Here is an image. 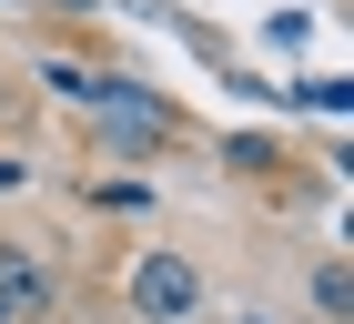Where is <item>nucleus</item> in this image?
I'll return each mask as SVG.
<instances>
[{
  "label": "nucleus",
  "instance_id": "nucleus-2",
  "mask_svg": "<svg viewBox=\"0 0 354 324\" xmlns=\"http://www.w3.org/2000/svg\"><path fill=\"white\" fill-rule=\"evenodd\" d=\"M91 111H102V132L122 142V152H162L172 142V111L142 91V81H91Z\"/></svg>",
  "mask_w": 354,
  "mask_h": 324
},
{
  "label": "nucleus",
  "instance_id": "nucleus-3",
  "mask_svg": "<svg viewBox=\"0 0 354 324\" xmlns=\"http://www.w3.org/2000/svg\"><path fill=\"white\" fill-rule=\"evenodd\" d=\"M51 314V264L30 243H0V324H41Z\"/></svg>",
  "mask_w": 354,
  "mask_h": 324
},
{
  "label": "nucleus",
  "instance_id": "nucleus-4",
  "mask_svg": "<svg viewBox=\"0 0 354 324\" xmlns=\"http://www.w3.org/2000/svg\"><path fill=\"white\" fill-rule=\"evenodd\" d=\"M314 314L344 324V264H314Z\"/></svg>",
  "mask_w": 354,
  "mask_h": 324
},
{
  "label": "nucleus",
  "instance_id": "nucleus-5",
  "mask_svg": "<svg viewBox=\"0 0 354 324\" xmlns=\"http://www.w3.org/2000/svg\"><path fill=\"white\" fill-rule=\"evenodd\" d=\"M0 192H21V162H10V152H0Z\"/></svg>",
  "mask_w": 354,
  "mask_h": 324
},
{
  "label": "nucleus",
  "instance_id": "nucleus-1",
  "mask_svg": "<svg viewBox=\"0 0 354 324\" xmlns=\"http://www.w3.org/2000/svg\"><path fill=\"white\" fill-rule=\"evenodd\" d=\"M122 304H132V324H192L203 314V264H192L183 243H152L122 273Z\"/></svg>",
  "mask_w": 354,
  "mask_h": 324
}]
</instances>
